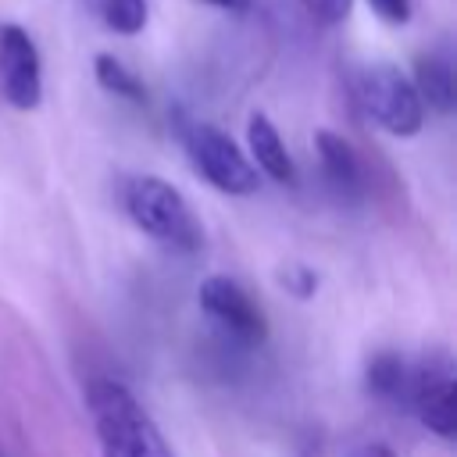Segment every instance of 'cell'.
<instances>
[{
    "label": "cell",
    "instance_id": "3",
    "mask_svg": "<svg viewBox=\"0 0 457 457\" xmlns=\"http://www.w3.org/2000/svg\"><path fill=\"white\" fill-rule=\"evenodd\" d=\"M179 139L186 146V157L193 161V168L200 171V179L207 186H214L225 196H250V193H257L261 175H257L253 161L218 125L186 121L179 129Z\"/></svg>",
    "mask_w": 457,
    "mask_h": 457
},
{
    "label": "cell",
    "instance_id": "4",
    "mask_svg": "<svg viewBox=\"0 0 457 457\" xmlns=\"http://www.w3.org/2000/svg\"><path fill=\"white\" fill-rule=\"evenodd\" d=\"M357 104L361 111L389 136H418L425 121V104L414 89V82L396 64H368L357 75Z\"/></svg>",
    "mask_w": 457,
    "mask_h": 457
},
{
    "label": "cell",
    "instance_id": "5",
    "mask_svg": "<svg viewBox=\"0 0 457 457\" xmlns=\"http://www.w3.org/2000/svg\"><path fill=\"white\" fill-rule=\"evenodd\" d=\"M200 311L218 325L221 336L243 346H261L268 339V318L261 303L228 275H207L200 282Z\"/></svg>",
    "mask_w": 457,
    "mask_h": 457
},
{
    "label": "cell",
    "instance_id": "6",
    "mask_svg": "<svg viewBox=\"0 0 457 457\" xmlns=\"http://www.w3.org/2000/svg\"><path fill=\"white\" fill-rule=\"evenodd\" d=\"M407 407L418 414V421L432 436H439L446 443L457 436V382H453V368L443 353L411 368Z\"/></svg>",
    "mask_w": 457,
    "mask_h": 457
},
{
    "label": "cell",
    "instance_id": "2",
    "mask_svg": "<svg viewBox=\"0 0 457 457\" xmlns=\"http://www.w3.org/2000/svg\"><path fill=\"white\" fill-rule=\"evenodd\" d=\"M121 207L129 221L171 253L204 250V225L189 200L157 175H129L121 182Z\"/></svg>",
    "mask_w": 457,
    "mask_h": 457
},
{
    "label": "cell",
    "instance_id": "16",
    "mask_svg": "<svg viewBox=\"0 0 457 457\" xmlns=\"http://www.w3.org/2000/svg\"><path fill=\"white\" fill-rule=\"evenodd\" d=\"M368 4H371V11H375L382 21H389V25L411 21V0H368Z\"/></svg>",
    "mask_w": 457,
    "mask_h": 457
},
{
    "label": "cell",
    "instance_id": "10",
    "mask_svg": "<svg viewBox=\"0 0 457 457\" xmlns=\"http://www.w3.org/2000/svg\"><path fill=\"white\" fill-rule=\"evenodd\" d=\"M414 89L425 107L450 114L453 111V61L446 50H428L414 61Z\"/></svg>",
    "mask_w": 457,
    "mask_h": 457
},
{
    "label": "cell",
    "instance_id": "9",
    "mask_svg": "<svg viewBox=\"0 0 457 457\" xmlns=\"http://www.w3.org/2000/svg\"><path fill=\"white\" fill-rule=\"evenodd\" d=\"M246 143H250L253 168H261L268 179H275L282 186H293L296 182V164H293V157H289V150H286V143H282V136H278V129H275V121L268 114H261V111L250 114V121H246Z\"/></svg>",
    "mask_w": 457,
    "mask_h": 457
},
{
    "label": "cell",
    "instance_id": "7",
    "mask_svg": "<svg viewBox=\"0 0 457 457\" xmlns=\"http://www.w3.org/2000/svg\"><path fill=\"white\" fill-rule=\"evenodd\" d=\"M0 93L14 111H32L43 100V64L32 36L4 21L0 25Z\"/></svg>",
    "mask_w": 457,
    "mask_h": 457
},
{
    "label": "cell",
    "instance_id": "1",
    "mask_svg": "<svg viewBox=\"0 0 457 457\" xmlns=\"http://www.w3.org/2000/svg\"><path fill=\"white\" fill-rule=\"evenodd\" d=\"M100 457H175L150 411L118 378H96L86 389Z\"/></svg>",
    "mask_w": 457,
    "mask_h": 457
},
{
    "label": "cell",
    "instance_id": "15",
    "mask_svg": "<svg viewBox=\"0 0 457 457\" xmlns=\"http://www.w3.org/2000/svg\"><path fill=\"white\" fill-rule=\"evenodd\" d=\"M278 282H282L286 293H293V296H300V300L314 296V289H318V275H314L311 268H303V264L282 268V271H278Z\"/></svg>",
    "mask_w": 457,
    "mask_h": 457
},
{
    "label": "cell",
    "instance_id": "11",
    "mask_svg": "<svg viewBox=\"0 0 457 457\" xmlns=\"http://www.w3.org/2000/svg\"><path fill=\"white\" fill-rule=\"evenodd\" d=\"M368 393L378 396L382 403H407L411 393V364L396 350H382L368 364Z\"/></svg>",
    "mask_w": 457,
    "mask_h": 457
},
{
    "label": "cell",
    "instance_id": "18",
    "mask_svg": "<svg viewBox=\"0 0 457 457\" xmlns=\"http://www.w3.org/2000/svg\"><path fill=\"white\" fill-rule=\"evenodd\" d=\"M200 4L221 7V11H228V14H243V11H250V4H253V0H200Z\"/></svg>",
    "mask_w": 457,
    "mask_h": 457
},
{
    "label": "cell",
    "instance_id": "17",
    "mask_svg": "<svg viewBox=\"0 0 457 457\" xmlns=\"http://www.w3.org/2000/svg\"><path fill=\"white\" fill-rule=\"evenodd\" d=\"M350 457H396V450H389L386 443H361L357 450H350Z\"/></svg>",
    "mask_w": 457,
    "mask_h": 457
},
{
    "label": "cell",
    "instance_id": "8",
    "mask_svg": "<svg viewBox=\"0 0 457 457\" xmlns=\"http://www.w3.org/2000/svg\"><path fill=\"white\" fill-rule=\"evenodd\" d=\"M314 150H318V161H321V171L328 179V186L339 193V196H361L364 193V168H361V157L357 150L332 129H318L314 132Z\"/></svg>",
    "mask_w": 457,
    "mask_h": 457
},
{
    "label": "cell",
    "instance_id": "13",
    "mask_svg": "<svg viewBox=\"0 0 457 457\" xmlns=\"http://www.w3.org/2000/svg\"><path fill=\"white\" fill-rule=\"evenodd\" d=\"M96 11H100V18H104V25H107L111 32H118V36H136V32H143L146 14H150L146 0H96Z\"/></svg>",
    "mask_w": 457,
    "mask_h": 457
},
{
    "label": "cell",
    "instance_id": "14",
    "mask_svg": "<svg viewBox=\"0 0 457 457\" xmlns=\"http://www.w3.org/2000/svg\"><path fill=\"white\" fill-rule=\"evenodd\" d=\"M300 7L307 11V18L314 25H339L346 21V14L353 11V0H300Z\"/></svg>",
    "mask_w": 457,
    "mask_h": 457
},
{
    "label": "cell",
    "instance_id": "12",
    "mask_svg": "<svg viewBox=\"0 0 457 457\" xmlns=\"http://www.w3.org/2000/svg\"><path fill=\"white\" fill-rule=\"evenodd\" d=\"M93 75H96V82H100L107 93H114V96H121V100H132V104H146V86H143L139 75H136L125 61H118L114 54H96V57H93Z\"/></svg>",
    "mask_w": 457,
    "mask_h": 457
}]
</instances>
